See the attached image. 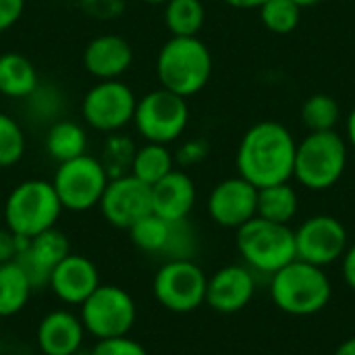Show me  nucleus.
<instances>
[{
    "label": "nucleus",
    "mask_w": 355,
    "mask_h": 355,
    "mask_svg": "<svg viewBox=\"0 0 355 355\" xmlns=\"http://www.w3.org/2000/svg\"><path fill=\"white\" fill-rule=\"evenodd\" d=\"M225 4L233 6V8H241V10H252V8H260L266 0H223Z\"/></svg>",
    "instance_id": "41"
},
{
    "label": "nucleus",
    "mask_w": 355,
    "mask_h": 355,
    "mask_svg": "<svg viewBox=\"0 0 355 355\" xmlns=\"http://www.w3.org/2000/svg\"><path fill=\"white\" fill-rule=\"evenodd\" d=\"M208 152H210V146L206 139H187L175 152V164H179L183 168L196 166L206 160Z\"/></svg>",
    "instance_id": "35"
},
{
    "label": "nucleus",
    "mask_w": 355,
    "mask_h": 355,
    "mask_svg": "<svg viewBox=\"0 0 355 355\" xmlns=\"http://www.w3.org/2000/svg\"><path fill=\"white\" fill-rule=\"evenodd\" d=\"M347 160L349 144L337 129L308 133L295 148L293 179L310 191H327L341 181Z\"/></svg>",
    "instance_id": "3"
},
{
    "label": "nucleus",
    "mask_w": 355,
    "mask_h": 355,
    "mask_svg": "<svg viewBox=\"0 0 355 355\" xmlns=\"http://www.w3.org/2000/svg\"><path fill=\"white\" fill-rule=\"evenodd\" d=\"M335 355H355V337L347 339V341H343V343L337 347Z\"/></svg>",
    "instance_id": "42"
},
{
    "label": "nucleus",
    "mask_w": 355,
    "mask_h": 355,
    "mask_svg": "<svg viewBox=\"0 0 355 355\" xmlns=\"http://www.w3.org/2000/svg\"><path fill=\"white\" fill-rule=\"evenodd\" d=\"M79 318L87 335L98 341L127 337L137 320V304L129 291L102 285L79 306Z\"/></svg>",
    "instance_id": "7"
},
{
    "label": "nucleus",
    "mask_w": 355,
    "mask_h": 355,
    "mask_svg": "<svg viewBox=\"0 0 355 355\" xmlns=\"http://www.w3.org/2000/svg\"><path fill=\"white\" fill-rule=\"evenodd\" d=\"M206 285L208 277L193 260H166L154 275L152 291L164 310L189 314L206 304Z\"/></svg>",
    "instance_id": "10"
},
{
    "label": "nucleus",
    "mask_w": 355,
    "mask_h": 355,
    "mask_svg": "<svg viewBox=\"0 0 355 355\" xmlns=\"http://www.w3.org/2000/svg\"><path fill=\"white\" fill-rule=\"evenodd\" d=\"M297 141L291 131L277 121L252 125L237 148L235 164L239 177L254 187H268L293 179Z\"/></svg>",
    "instance_id": "1"
},
{
    "label": "nucleus",
    "mask_w": 355,
    "mask_h": 355,
    "mask_svg": "<svg viewBox=\"0 0 355 355\" xmlns=\"http://www.w3.org/2000/svg\"><path fill=\"white\" fill-rule=\"evenodd\" d=\"M156 77L160 87L191 98L200 94L212 77V54L198 35H171L156 56Z\"/></svg>",
    "instance_id": "2"
},
{
    "label": "nucleus",
    "mask_w": 355,
    "mask_h": 355,
    "mask_svg": "<svg viewBox=\"0 0 355 355\" xmlns=\"http://www.w3.org/2000/svg\"><path fill=\"white\" fill-rule=\"evenodd\" d=\"M164 6V25L171 35H198L206 23V8L202 0H168Z\"/></svg>",
    "instance_id": "26"
},
{
    "label": "nucleus",
    "mask_w": 355,
    "mask_h": 355,
    "mask_svg": "<svg viewBox=\"0 0 355 355\" xmlns=\"http://www.w3.org/2000/svg\"><path fill=\"white\" fill-rule=\"evenodd\" d=\"M98 206L108 225L127 231L152 212V187L131 173L114 177L108 181Z\"/></svg>",
    "instance_id": "13"
},
{
    "label": "nucleus",
    "mask_w": 355,
    "mask_h": 355,
    "mask_svg": "<svg viewBox=\"0 0 355 355\" xmlns=\"http://www.w3.org/2000/svg\"><path fill=\"white\" fill-rule=\"evenodd\" d=\"M237 250L250 270L270 277L297 258L293 229L260 216L237 229Z\"/></svg>",
    "instance_id": "6"
},
{
    "label": "nucleus",
    "mask_w": 355,
    "mask_h": 355,
    "mask_svg": "<svg viewBox=\"0 0 355 355\" xmlns=\"http://www.w3.org/2000/svg\"><path fill=\"white\" fill-rule=\"evenodd\" d=\"M27 241H29L27 237L12 233L6 225L0 227V264H8V262L19 260Z\"/></svg>",
    "instance_id": "36"
},
{
    "label": "nucleus",
    "mask_w": 355,
    "mask_h": 355,
    "mask_svg": "<svg viewBox=\"0 0 355 355\" xmlns=\"http://www.w3.org/2000/svg\"><path fill=\"white\" fill-rule=\"evenodd\" d=\"M297 6H302V8H310V6H316V4H320L322 0H293Z\"/></svg>",
    "instance_id": "43"
},
{
    "label": "nucleus",
    "mask_w": 355,
    "mask_h": 355,
    "mask_svg": "<svg viewBox=\"0 0 355 355\" xmlns=\"http://www.w3.org/2000/svg\"><path fill=\"white\" fill-rule=\"evenodd\" d=\"M25 154V133L17 119L0 112V168L15 166Z\"/></svg>",
    "instance_id": "31"
},
{
    "label": "nucleus",
    "mask_w": 355,
    "mask_h": 355,
    "mask_svg": "<svg viewBox=\"0 0 355 355\" xmlns=\"http://www.w3.org/2000/svg\"><path fill=\"white\" fill-rule=\"evenodd\" d=\"M33 291L27 272L17 260L0 264V318H10L23 312Z\"/></svg>",
    "instance_id": "22"
},
{
    "label": "nucleus",
    "mask_w": 355,
    "mask_h": 355,
    "mask_svg": "<svg viewBox=\"0 0 355 355\" xmlns=\"http://www.w3.org/2000/svg\"><path fill=\"white\" fill-rule=\"evenodd\" d=\"M295 256L314 266H331L343 258L349 248L345 225L331 214H316L304 220L295 231Z\"/></svg>",
    "instance_id": "12"
},
{
    "label": "nucleus",
    "mask_w": 355,
    "mask_h": 355,
    "mask_svg": "<svg viewBox=\"0 0 355 355\" xmlns=\"http://www.w3.org/2000/svg\"><path fill=\"white\" fill-rule=\"evenodd\" d=\"M333 295V285L320 266L293 260L272 275L270 297L275 306L291 316H312L322 312Z\"/></svg>",
    "instance_id": "4"
},
{
    "label": "nucleus",
    "mask_w": 355,
    "mask_h": 355,
    "mask_svg": "<svg viewBox=\"0 0 355 355\" xmlns=\"http://www.w3.org/2000/svg\"><path fill=\"white\" fill-rule=\"evenodd\" d=\"M133 64L131 44L116 33H102L87 42L83 50V67L98 81L121 79Z\"/></svg>",
    "instance_id": "18"
},
{
    "label": "nucleus",
    "mask_w": 355,
    "mask_h": 355,
    "mask_svg": "<svg viewBox=\"0 0 355 355\" xmlns=\"http://www.w3.org/2000/svg\"><path fill=\"white\" fill-rule=\"evenodd\" d=\"M62 212V204L54 191L52 181L27 179L10 189L4 202V225L21 235L35 237L56 227Z\"/></svg>",
    "instance_id": "5"
},
{
    "label": "nucleus",
    "mask_w": 355,
    "mask_h": 355,
    "mask_svg": "<svg viewBox=\"0 0 355 355\" xmlns=\"http://www.w3.org/2000/svg\"><path fill=\"white\" fill-rule=\"evenodd\" d=\"M341 260H343V279L355 291V243L345 250Z\"/></svg>",
    "instance_id": "39"
},
{
    "label": "nucleus",
    "mask_w": 355,
    "mask_h": 355,
    "mask_svg": "<svg viewBox=\"0 0 355 355\" xmlns=\"http://www.w3.org/2000/svg\"><path fill=\"white\" fill-rule=\"evenodd\" d=\"M25 0H0V33L8 31L23 15Z\"/></svg>",
    "instance_id": "38"
},
{
    "label": "nucleus",
    "mask_w": 355,
    "mask_h": 355,
    "mask_svg": "<svg viewBox=\"0 0 355 355\" xmlns=\"http://www.w3.org/2000/svg\"><path fill=\"white\" fill-rule=\"evenodd\" d=\"M133 245L146 254H156L162 256L168 235H171V220L160 218L158 214L150 212L148 216L139 218L133 227L127 229Z\"/></svg>",
    "instance_id": "28"
},
{
    "label": "nucleus",
    "mask_w": 355,
    "mask_h": 355,
    "mask_svg": "<svg viewBox=\"0 0 355 355\" xmlns=\"http://www.w3.org/2000/svg\"><path fill=\"white\" fill-rule=\"evenodd\" d=\"M196 183L185 171H171L152 185V212L164 220H185L196 206Z\"/></svg>",
    "instance_id": "20"
},
{
    "label": "nucleus",
    "mask_w": 355,
    "mask_h": 355,
    "mask_svg": "<svg viewBox=\"0 0 355 355\" xmlns=\"http://www.w3.org/2000/svg\"><path fill=\"white\" fill-rule=\"evenodd\" d=\"M48 287L62 304L81 306L100 287V270L89 258L81 254H69L52 270Z\"/></svg>",
    "instance_id": "17"
},
{
    "label": "nucleus",
    "mask_w": 355,
    "mask_h": 355,
    "mask_svg": "<svg viewBox=\"0 0 355 355\" xmlns=\"http://www.w3.org/2000/svg\"><path fill=\"white\" fill-rule=\"evenodd\" d=\"M256 293L254 270L241 264L218 268L206 285V304L218 314H237L252 302Z\"/></svg>",
    "instance_id": "15"
},
{
    "label": "nucleus",
    "mask_w": 355,
    "mask_h": 355,
    "mask_svg": "<svg viewBox=\"0 0 355 355\" xmlns=\"http://www.w3.org/2000/svg\"><path fill=\"white\" fill-rule=\"evenodd\" d=\"M83 322L71 310L48 312L35 331L37 349L42 355H75L85 339Z\"/></svg>",
    "instance_id": "19"
},
{
    "label": "nucleus",
    "mask_w": 355,
    "mask_h": 355,
    "mask_svg": "<svg viewBox=\"0 0 355 355\" xmlns=\"http://www.w3.org/2000/svg\"><path fill=\"white\" fill-rule=\"evenodd\" d=\"M141 2H146V4H152V6H160V4H166L168 0H141Z\"/></svg>",
    "instance_id": "44"
},
{
    "label": "nucleus",
    "mask_w": 355,
    "mask_h": 355,
    "mask_svg": "<svg viewBox=\"0 0 355 355\" xmlns=\"http://www.w3.org/2000/svg\"><path fill=\"white\" fill-rule=\"evenodd\" d=\"M258 212V187L243 177H229L214 185L208 196L210 218L225 229H239Z\"/></svg>",
    "instance_id": "14"
},
{
    "label": "nucleus",
    "mask_w": 355,
    "mask_h": 355,
    "mask_svg": "<svg viewBox=\"0 0 355 355\" xmlns=\"http://www.w3.org/2000/svg\"><path fill=\"white\" fill-rule=\"evenodd\" d=\"M133 125L146 141L168 146L177 141L189 125L187 98L164 87L152 89L137 98Z\"/></svg>",
    "instance_id": "8"
},
{
    "label": "nucleus",
    "mask_w": 355,
    "mask_h": 355,
    "mask_svg": "<svg viewBox=\"0 0 355 355\" xmlns=\"http://www.w3.org/2000/svg\"><path fill=\"white\" fill-rule=\"evenodd\" d=\"M300 208V198L293 185L287 183H277L268 187L258 189V212L256 216L279 223V225H289Z\"/></svg>",
    "instance_id": "24"
},
{
    "label": "nucleus",
    "mask_w": 355,
    "mask_h": 355,
    "mask_svg": "<svg viewBox=\"0 0 355 355\" xmlns=\"http://www.w3.org/2000/svg\"><path fill=\"white\" fill-rule=\"evenodd\" d=\"M258 10L262 25L277 35L295 31L302 19V6H297L293 0H266Z\"/></svg>",
    "instance_id": "29"
},
{
    "label": "nucleus",
    "mask_w": 355,
    "mask_h": 355,
    "mask_svg": "<svg viewBox=\"0 0 355 355\" xmlns=\"http://www.w3.org/2000/svg\"><path fill=\"white\" fill-rule=\"evenodd\" d=\"M171 171H175V154L168 150V146L146 141L141 148L135 150L131 162V175L144 181L146 185L152 187Z\"/></svg>",
    "instance_id": "25"
},
{
    "label": "nucleus",
    "mask_w": 355,
    "mask_h": 355,
    "mask_svg": "<svg viewBox=\"0 0 355 355\" xmlns=\"http://www.w3.org/2000/svg\"><path fill=\"white\" fill-rule=\"evenodd\" d=\"M89 355H150L141 343L135 339L127 337H114V339H104L98 341Z\"/></svg>",
    "instance_id": "34"
},
{
    "label": "nucleus",
    "mask_w": 355,
    "mask_h": 355,
    "mask_svg": "<svg viewBox=\"0 0 355 355\" xmlns=\"http://www.w3.org/2000/svg\"><path fill=\"white\" fill-rule=\"evenodd\" d=\"M300 116L308 133L335 131L341 121V106L329 94H312L304 100Z\"/></svg>",
    "instance_id": "27"
},
{
    "label": "nucleus",
    "mask_w": 355,
    "mask_h": 355,
    "mask_svg": "<svg viewBox=\"0 0 355 355\" xmlns=\"http://www.w3.org/2000/svg\"><path fill=\"white\" fill-rule=\"evenodd\" d=\"M135 146L129 137L119 135V133H110V137L104 144V152H102V166L106 168L108 177H123L131 173V162L135 156Z\"/></svg>",
    "instance_id": "30"
},
{
    "label": "nucleus",
    "mask_w": 355,
    "mask_h": 355,
    "mask_svg": "<svg viewBox=\"0 0 355 355\" xmlns=\"http://www.w3.org/2000/svg\"><path fill=\"white\" fill-rule=\"evenodd\" d=\"M137 96L121 79L98 81L81 100L83 121L100 133H116L133 123Z\"/></svg>",
    "instance_id": "11"
},
{
    "label": "nucleus",
    "mask_w": 355,
    "mask_h": 355,
    "mask_svg": "<svg viewBox=\"0 0 355 355\" xmlns=\"http://www.w3.org/2000/svg\"><path fill=\"white\" fill-rule=\"evenodd\" d=\"M40 85L33 62L19 52L0 54V94L15 100H25Z\"/></svg>",
    "instance_id": "21"
},
{
    "label": "nucleus",
    "mask_w": 355,
    "mask_h": 355,
    "mask_svg": "<svg viewBox=\"0 0 355 355\" xmlns=\"http://www.w3.org/2000/svg\"><path fill=\"white\" fill-rule=\"evenodd\" d=\"M46 152L58 164L87 154V133L75 121H54L44 139Z\"/></svg>",
    "instance_id": "23"
},
{
    "label": "nucleus",
    "mask_w": 355,
    "mask_h": 355,
    "mask_svg": "<svg viewBox=\"0 0 355 355\" xmlns=\"http://www.w3.org/2000/svg\"><path fill=\"white\" fill-rule=\"evenodd\" d=\"M108 181L110 177L100 158L81 154L58 164L52 185L62 204V210L87 212L100 204Z\"/></svg>",
    "instance_id": "9"
},
{
    "label": "nucleus",
    "mask_w": 355,
    "mask_h": 355,
    "mask_svg": "<svg viewBox=\"0 0 355 355\" xmlns=\"http://www.w3.org/2000/svg\"><path fill=\"white\" fill-rule=\"evenodd\" d=\"M198 250V237L189 220H175L171 223V235L162 256L166 260H193Z\"/></svg>",
    "instance_id": "32"
},
{
    "label": "nucleus",
    "mask_w": 355,
    "mask_h": 355,
    "mask_svg": "<svg viewBox=\"0 0 355 355\" xmlns=\"http://www.w3.org/2000/svg\"><path fill=\"white\" fill-rule=\"evenodd\" d=\"M69 254H71V245H69L67 235L62 231H58L56 227H52V229L31 237L17 262L27 272L33 289H44V287H48L52 270Z\"/></svg>",
    "instance_id": "16"
},
{
    "label": "nucleus",
    "mask_w": 355,
    "mask_h": 355,
    "mask_svg": "<svg viewBox=\"0 0 355 355\" xmlns=\"http://www.w3.org/2000/svg\"><path fill=\"white\" fill-rule=\"evenodd\" d=\"M27 100V106H29V112L37 114L42 121H48V119H54L60 110V94L56 87H44L42 83L25 98Z\"/></svg>",
    "instance_id": "33"
},
{
    "label": "nucleus",
    "mask_w": 355,
    "mask_h": 355,
    "mask_svg": "<svg viewBox=\"0 0 355 355\" xmlns=\"http://www.w3.org/2000/svg\"><path fill=\"white\" fill-rule=\"evenodd\" d=\"M345 139L355 150V104L352 106V110H349V114L345 119Z\"/></svg>",
    "instance_id": "40"
},
{
    "label": "nucleus",
    "mask_w": 355,
    "mask_h": 355,
    "mask_svg": "<svg viewBox=\"0 0 355 355\" xmlns=\"http://www.w3.org/2000/svg\"><path fill=\"white\" fill-rule=\"evenodd\" d=\"M81 8L94 19H114L125 10V0H81Z\"/></svg>",
    "instance_id": "37"
}]
</instances>
